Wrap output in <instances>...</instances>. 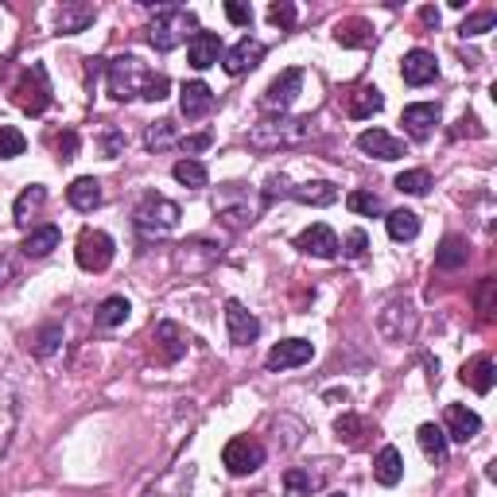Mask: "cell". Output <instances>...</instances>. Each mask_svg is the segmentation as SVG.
Masks as SVG:
<instances>
[{
  "label": "cell",
  "mask_w": 497,
  "mask_h": 497,
  "mask_svg": "<svg viewBox=\"0 0 497 497\" xmlns=\"http://www.w3.org/2000/svg\"><path fill=\"white\" fill-rule=\"evenodd\" d=\"M311 117H284V113H272L265 121H257L248 129V148L257 151H276V148H299L311 141Z\"/></svg>",
  "instance_id": "cell-1"
},
{
  "label": "cell",
  "mask_w": 497,
  "mask_h": 497,
  "mask_svg": "<svg viewBox=\"0 0 497 497\" xmlns=\"http://www.w3.org/2000/svg\"><path fill=\"white\" fill-rule=\"evenodd\" d=\"M195 32H199L195 12H187V8H179V5H160L156 8V20L148 24V44L168 54L179 44H187Z\"/></svg>",
  "instance_id": "cell-2"
},
{
  "label": "cell",
  "mask_w": 497,
  "mask_h": 497,
  "mask_svg": "<svg viewBox=\"0 0 497 497\" xmlns=\"http://www.w3.org/2000/svg\"><path fill=\"white\" fill-rule=\"evenodd\" d=\"M179 218H183V210H179L171 199L144 195L141 206H136V214H132V226L141 238H163V233H171L179 226Z\"/></svg>",
  "instance_id": "cell-3"
},
{
  "label": "cell",
  "mask_w": 497,
  "mask_h": 497,
  "mask_svg": "<svg viewBox=\"0 0 497 497\" xmlns=\"http://www.w3.org/2000/svg\"><path fill=\"white\" fill-rule=\"evenodd\" d=\"M105 78H109V93H113L117 102H132L144 93L151 71H148V63L136 59V54H117V59L109 63Z\"/></svg>",
  "instance_id": "cell-4"
},
{
  "label": "cell",
  "mask_w": 497,
  "mask_h": 497,
  "mask_svg": "<svg viewBox=\"0 0 497 497\" xmlns=\"http://www.w3.org/2000/svg\"><path fill=\"white\" fill-rule=\"evenodd\" d=\"M12 102H16L24 113H47L51 105V82H47V66L44 63H32L27 71L16 78V86H12Z\"/></svg>",
  "instance_id": "cell-5"
},
{
  "label": "cell",
  "mask_w": 497,
  "mask_h": 497,
  "mask_svg": "<svg viewBox=\"0 0 497 497\" xmlns=\"http://www.w3.org/2000/svg\"><path fill=\"white\" fill-rule=\"evenodd\" d=\"M416 326H420V315L408 299H393L389 307L377 315V330L389 342H412L416 338Z\"/></svg>",
  "instance_id": "cell-6"
},
{
  "label": "cell",
  "mask_w": 497,
  "mask_h": 497,
  "mask_svg": "<svg viewBox=\"0 0 497 497\" xmlns=\"http://www.w3.org/2000/svg\"><path fill=\"white\" fill-rule=\"evenodd\" d=\"M74 257H78V268L105 272L109 265H113V238H109V233H102V229H82V233H78Z\"/></svg>",
  "instance_id": "cell-7"
},
{
  "label": "cell",
  "mask_w": 497,
  "mask_h": 497,
  "mask_svg": "<svg viewBox=\"0 0 497 497\" xmlns=\"http://www.w3.org/2000/svg\"><path fill=\"white\" fill-rule=\"evenodd\" d=\"M222 463H226V471L233 478H245V474H253V471L265 466V447H260L257 439H248V435H238V439H229L226 443Z\"/></svg>",
  "instance_id": "cell-8"
},
{
  "label": "cell",
  "mask_w": 497,
  "mask_h": 497,
  "mask_svg": "<svg viewBox=\"0 0 497 497\" xmlns=\"http://www.w3.org/2000/svg\"><path fill=\"white\" fill-rule=\"evenodd\" d=\"M299 90H303V71L292 66V71H284L280 78L268 82V90L260 93V109H265V113H284V109H292V102L299 98Z\"/></svg>",
  "instance_id": "cell-9"
},
{
  "label": "cell",
  "mask_w": 497,
  "mask_h": 497,
  "mask_svg": "<svg viewBox=\"0 0 497 497\" xmlns=\"http://www.w3.org/2000/svg\"><path fill=\"white\" fill-rule=\"evenodd\" d=\"M315 357V346L307 338H284V342H276V346L268 350L265 357V365L272 373H280V369H296V365H307Z\"/></svg>",
  "instance_id": "cell-10"
},
{
  "label": "cell",
  "mask_w": 497,
  "mask_h": 497,
  "mask_svg": "<svg viewBox=\"0 0 497 497\" xmlns=\"http://www.w3.org/2000/svg\"><path fill=\"white\" fill-rule=\"evenodd\" d=\"M214 210H218V218H222L226 226H233V229H245V226H253V222H257V206L248 202L245 195H238L233 187H226L222 195H218Z\"/></svg>",
  "instance_id": "cell-11"
},
{
  "label": "cell",
  "mask_w": 497,
  "mask_h": 497,
  "mask_svg": "<svg viewBox=\"0 0 497 497\" xmlns=\"http://www.w3.org/2000/svg\"><path fill=\"white\" fill-rule=\"evenodd\" d=\"M226 326H229V342H233V346H248V342H257V335H260V319L245 307V303H238V299L226 303Z\"/></svg>",
  "instance_id": "cell-12"
},
{
  "label": "cell",
  "mask_w": 497,
  "mask_h": 497,
  "mask_svg": "<svg viewBox=\"0 0 497 497\" xmlns=\"http://www.w3.org/2000/svg\"><path fill=\"white\" fill-rule=\"evenodd\" d=\"M296 248L299 253H307V257H319V260H335L338 257V238H335V229L330 226L315 222L296 238Z\"/></svg>",
  "instance_id": "cell-13"
},
{
  "label": "cell",
  "mask_w": 497,
  "mask_h": 497,
  "mask_svg": "<svg viewBox=\"0 0 497 497\" xmlns=\"http://www.w3.org/2000/svg\"><path fill=\"white\" fill-rule=\"evenodd\" d=\"M260 59H265V44H260V39H248V35H245L238 47H229V51L222 54V66H226V74L241 78V74H248V71H257Z\"/></svg>",
  "instance_id": "cell-14"
},
{
  "label": "cell",
  "mask_w": 497,
  "mask_h": 497,
  "mask_svg": "<svg viewBox=\"0 0 497 497\" xmlns=\"http://www.w3.org/2000/svg\"><path fill=\"white\" fill-rule=\"evenodd\" d=\"M222 54H226L222 35H214V32H195V35H190L187 59H190V66H195V71H210V66L222 63Z\"/></svg>",
  "instance_id": "cell-15"
},
{
  "label": "cell",
  "mask_w": 497,
  "mask_h": 497,
  "mask_svg": "<svg viewBox=\"0 0 497 497\" xmlns=\"http://www.w3.org/2000/svg\"><path fill=\"white\" fill-rule=\"evenodd\" d=\"M400 78L408 82V86H427V82H435L439 78V63H435V54L432 51H408L404 54V63H400Z\"/></svg>",
  "instance_id": "cell-16"
},
{
  "label": "cell",
  "mask_w": 497,
  "mask_h": 497,
  "mask_svg": "<svg viewBox=\"0 0 497 497\" xmlns=\"http://www.w3.org/2000/svg\"><path fill=\"white\" fill-rule=\"evenodd\" d=\"M210 109H214V90L206 82H183V90H179V113L187 121H199Z\"/></svg>",
  "instance_id": "cell-17"
},
{
  "label": "cell",
  "mask_w": 497,
  "mask_h": 497,
  "mask_svg": "<svg viewBox=\"0 0 497 497\" xmlns=\"http://www.w3.org/2000/svg\"><path fill=\"white\" fill-rule=\"evenodd\" d=\"M357 148H362L365 156H377V160H400V156H408L404 141H396V136L385 132V129H365L362 136H357Z\"/></svg>",
  "instance_id": "cell-18"
},
{
  "label": "cell",
  "mask_w": 497,
  "mask_h": 497,
  "mask_svg": "<svg viewBox=\"0 0 497 497\" xmlns=\"http://www.w3.org/2000/svg\"><path fill=\"white\" fill-rule=\"evenodd\" d=\"M478 432H482L478 412H471L466 404H447V427H443L447 439H454V443H471Z\"/></svg>",
  "instance_id": "cell-19"
},
{
  "label": "cell",
  "mask_w": 497,
  "mask_h": 497,
  "mask_svg": "<svg viewBox=\"0 0 497 497\" xmlns=\"http://www.w3.org/2000/svg\"><path fill=\"white\" fill-rule=\"evenodd\" d=\"M16 416H20L16 385H12L8 377H0V454H5L8 443H12V432H16Z\"/></svg>",
  "instance_id": "cell-20"
},
{
  "label": "cell",
  "mask_w": 497,
  "mask_h": 497,
  "mask_svg": "<svg viewBox=\"0 0 497 497\" xmlns=\"http://www.w3.org/2000/svg\"><path fill=\"white\" fill-rule=\"evenodd\" d=\"M151 338H156V357L163 365H175L187 354V335L175 323H156V335Z\"/></svg>",
  "instance_id": "cell-21"
},
{
  "label": "cell",
  "mask_w": 497,
  "mask_h": 497,
  "mask_svg": "<svg viewBox=\"0 0 497 497\" xmlns=\"http://www.w3.org/2000/svg\"><path fill=\"white\" fill-rule=\"evenodd\" d=\"M400 124L408 129L412 141H427V136H432V129L439 124V105H432V102L408 105V109H404V117H400Z\"/></svg>",
  "instance_id": "cell-22"
},
{
  "label": "cell",
  "mask_w": 497,
  "mask_h": 497,
  "mask_svg": "<svg viewBox=\"0 0 497 497\" xmlns=\"http://www.w3.org/2000/svg\"><path fill=\"white\" fill-rule=\"evenodd\" d=\"M385 109V93L377 90V86H354L350 90V98H346V113L354 117V121H365V117H373V113H381Z\"/></svg>",
  "instance_id": "cell-23"
},
{
  "label": "cell",
  "mask_w": 497,
  "mask_h": 497,
  "mask_svg": "<svg viewBox=\"0 0 497 497\" xmlns=\"http://www.w3.org/2000/svg\"><path fill=\"white\" fill-rule=\"evenodd\" d=\"M463 381L471 385V389H474L478 396H486V393L493 389V381H497V365H493V357H490V354L471 357V362L463 365Z\"/></svg>",
  "instance_id": "cell-24"
},
{
  "label": "cell",
  "mask_w": 497,
  "mask_h": 497,
  "mask_svg": "<svg viewBox=\"0 0 497 497\" xmlns=\"http://www.w3.org/2000/svg\"><path fill=\"white\" fill-rule=\"evenodd\" d=\"M373 39H377V32H373V24L365 16H350L335 27V44L342 47H373Z\"/></svg>",
  "instance_id": "cell-25"
},
{
  "label": "cell",
  "mask_w": 497,
  "mask_h": 497,
  "mask_svg": "<svg viewBox=\"0 0 497 497\" xmlns=\"http://www.w3.org/2000/svg\"><path fill=\"white\" fill-rule=\"evenodd\" d=\"M66 199H71L74 210L90 214V210H98V206H102V183L93 175H82V179H74V183L66 187Z\"/></svg>",
  "instance_id": "cell-26"
},
{
  "label": "cell",
  "mask_w": 497,
  "mask_h": 497,
  "mask_svg": "<svg viewBox=\"0 0 497 497\" xmlns=\"http://www.w3.org/2000/svg\"><path fill=\"white\" fill-rule=\"evenodd\" d=\"M373 478L381 482V486H396L400 478H404V459H400L396 447H381L377 459H373Z\"/></svg>",
  "instance_id": "cell-27"
},
{
  "label": "cell",
  "mask_w": 497,
  "mask_h": 497,
  "mask_svg": "<svg viewBox=\"0 0 497 497\" xmlns=\"http://www.w3.org/2000/svg\"><path fill=\"white\" fill-rule=\"evenodd\" d=\"M44 202H47V187H39V183L24 187V195L16 199V206H12V222H16V226H27L39 210H44Z\"/></svg>",
  "instance_id": "cell-28"
},
{
  "label": "cell",
  "mask_w": 497,
  "mask_h": 497,
  "mask_svg": "<svg viewBox=\"0 0 497 497\" xmlns=\"http://www.w3.org/2000/svg\"><path fill=\"white\" fill-rule=\"evenodd\" d=\"M287 199H296L303 206H330V202H338V187L326 183V179H315V183L292 187V195H287Z\"/></svg>",
  "instance_id": "cell-29"
},
{
  "label": "cell",
  "mask_w": 497,
  "mask_h": 497,
  "mask_svg": "<svg viewBox=\"0 0 497 497\" xmlns=\"http://www.w3.org/2000/svg\"><path fill=\"white\" fill-rule=\"evenodd\" d=\"M93 16H98V8H93V5H63L59 8V32L63 35L86 32V27L93 24Z\"/></svg>",
  "instance_id": "cell-30"
},
{
  "label": "cell",
  "mask_w": 497,
  "mask_h": 497,
  "mask_svg": "<svg viewBox=\"0 0 497 497\" xmlns=\"http://www.w3.org/2000/svg\"><path fill=\"white\" fill-rule=\"evenodd\" d=\"M59 238H63V233H59V226H39V229H32V233H27L20 248H24V257L39 260V257H47L51 248H59Z\"/></svg>",
  "instance_id": "cell-31"
},
{
  "label": "cell",
  "mask_w": 497,
  "mask_h": 497,
  "mask_svg": "<svg viewBox=\"0 0 497 497\" xmlns=\"http://www.w3.org/2000/svg\"><path fill=\"white\" fill-rule=\"evenodd\" d=\"M466 257H471V248H466L463 238H443V245L435 248V268L439 272H459L466 265Z\"/></svg>",
  "instance_id": "cell-32"
},
{
  "label": "cell",
  "mask_w": 497,
  "mask_h": 497,
  "mask_svg": "<svg viewBox=\"0 0 497 497\" xmlns=\"http://www.w3.org/2000/svg\"><path fill=\"white\" fill-rule=\"evenodd\" d=\"M129 311H132V303L124 299V296H109L98 303V311H93V323H98L102 330H113L121 326L124 319H129Z\"/></svg>",
  "instance_id": "cell-33"
},
{
  "label": "cell",
  "mask_w": 497,
  "mask_h": 497,
  "mask_svg": "<svg viewBox=\"0 0 497 497\" xmlns=\"http://www.w3.org/2000/svg\"><path fill=\"white\" fill-rule=\"evenodd\" d=\"M416 439H420L424 454H427V459H432L435 466H443V463H447V435H443V427H435V424H420Z\"/></svg>",
  "instance_id": "cell-34"
},
{
  "label": "cell",
  "mask_w": 497,
  "mask_h": 497,
  "mask_svg": "<svg viewBox=\"0 0 497 497\" xmlns=\"http://www.w3.org/2000/svg\"><path fill=\"white\" fill-rule=\"evenodd\" d=\"M385 226H389V238H393V241H416V233H420V214H412V210H393L389 218H385Z\"/></svg>",
  "instance_id": "cell-35"
},
{
  "label": "cell",
  "mask_w": 497,
  "mask_h": 497,
  "mask_svg": "<svg viewBox=\"0 0 497 497\" xmlns=\"http://www.w3.org/2000/svg\"><path fill=\"white\" fill-rule=\"evenodd\" d=\"M171 175H175L183 187H190V190H199V187L210 183V171H206L202 160H179L175 168H171Z\"/></svg>",
  "instance_id": "cell-36"
},
{
  "label": "cell",
  "mask_w": 497,
  "mask_h": 497,
  "mask_svg": "<svg viewBox=\"0 0 497 497\" xmlns=\"http://www.w3.org/2000/svg\"><path fill=\"white\" fill-rule=\"evenodd\" d=\"M335 435L342 439V443H350V447H362L365 420H362V416H354V412H342V416L335 420Z\"/></svg>",
  "instance_id": "cell-37"
},
{
  "label": "cell",
  "mask_w": 497,
  "mask_h": 497,
  "mask_svg": "<svg viewBox=\"0 0 497 497\" xmlns=\"http://www.w3.org/2000/svg\"><path fill=\"white\" fill-rule=\"evenodd\" d=\"M315 478L303 471V466H287L284 471V497H311Z\"/></svg>",
  "instance_id": "cell-38"
},
{
  "label": "cell",
  "mask_w": 497,
  "mask_h": 497,
  "mask_svg": "<svg viewBox=\"0 0 497 497\" xmlns=\"http://www.w3.org/2000/svg\"><path fill=\"white\" fill-rule=\"evenodd\" d=\"M396 190H400V195H427V190H432V175H427L424 168L400 171L396 175Z\"/></svg>",
  "instance_id": "cell-39"
},
{
  "label": "cell",
  "mask_w": 497,
  "mask_h": 497,
  "mask_svg": "<svg viewBox=\"0 0 497 497\" xmlns=\"http://www.w3.org/2000/svg\"><path fill=\"white\" fill-rule=\"evenodd\" d=\"M24 148H27L24 132L12 129V124H0V160H16L24 156Z\"/></svg>",
  "instance_id": "cell-40"
},
{
  "label": "cell",
  "mask_w": 497,
  "mask_h": 497,
  "mask_svg": "<svg viewBox=\"0 0 497 497\" xmlns=\"http://www.w3.org/2000/svg\"><path fill=\"white\" fill-rule=\"evenodd\" d=\"M497 27V12H474V16H466L463 27H459V35L463 39H474V35H486Z\"/></svg>",
  "instance_id": "cell-41"
},
{
  "label": "cell",
  "mask_w": 497,
  "mask_h": 497,
  "mask_svg": "<svg viewBox=\"0 0 497 497\" xmlns=\"http://www.w3.org/2000/svg\"><path fill=\"white\" fill-rule=\"evenodd\" d=\"M144 144H148L151 151L171 148V144H175V124H171V121H156V124H151V129L144 132Z\"/></svg>",
  "instance_id": "cell-42"
},
{
  "label": "cell",
  "mask_w": 497,
  "mask_h": 497,
  "mask_svg": "<svg viewBox=\"0 0 497 497\" xmlns=\"http://www.w3.org/2000/svg\"><path fill=\"white\" fill-rule=\"evenodd\" d=\"M346 206L354 214H365V218H377V214H385V206H381V199L373 195V190H354V195L346 199Z\"/></svg>",
  "instance_id": "cell-43"
},
{
  "label": "cell",
  "mask_w": 497,
  "mask_h": 497,
  "mask_svg": "<svg viewBox=\"0 0 497 497\" xmlns=\"http://www.w3.org/2000/svg\"><path fill=\"white\" fill-rule=\"evenodd\" d=\"M59 342H63V326L59 323H51V326H44V330H39V338H35V354L39 357H51L54 350H59Z\"/></svg>",
  "instance_id": "cell-44"
},
{
  "label": "cell",
  "mask_w": 497,
  "mask_h": 497,
  "mask_svg": "<svg viewBox=\"0 0 497 497\" xmlns=\"http://www.w3.org/2000/svg\"><path fill=\"white\" fill-rule=\"evenodd\" d=\"M102 148H105V160H117L124 151V132L113 129V124H105V129H102Z\"/></svg>",
  "instance_id": "cell-45"
},
{
  "label": "cell",
  "mask_w": 497,
  "mask_h": 497,
  "mask_svg": "<svg viewBox=\"0 0 497 497\" xmlns=\"http://www.w3.org/2000/svg\"><path fill=\"white\" fill-rule=\"evenodd\" d=\"M168 90H171V82H168V74H151V78H148V86H144V93H141V98H144V102H163V98H168Z\"/></svg>",
  "instance_id": "cell-46"
},
{
  "label": "cell",
  "mask_w": 497,
  "mask_h": 497,
  "mask_svg": "<svg viewBox=\"0 0 497 497\" xmlns=\"http://www.w3.org/2000/svg\"><path fill=\"white\" fill-rule=\"evenodd\" d=\"M268 20H272L276 27H284V32H287V27L296 24V5H287V0H280V5H272V8H268Z\"/></svg>",
  "instance_id": "cell-47"
},
{
  "label": "cell",
  "mask_w": 497,
  "mask_h": 497,
  "mask_svg": "<svg viewBox=\"0 0 497 497\" xmlns=\"http://www.w3.org/2000/svg\"><path fill=\"white\" fill-rule=\"evenodd\" d=\"M478 311H482V323H490L493 319V280L486 276L478 287Z\"/></svg>",
  "instance_id": "cell-48"
},
{
  "label": "cell",
  "mask_w": 497,
  "mask_h": 497,
  "mask_svg": "<svg viewBox=\"0 0 497 497\" xmlns=\"http://www.w3.org/2000/svg\"><path fill=\"white\" fill-rule=\"evenodd\" d=\"M342 253H346L350 260H357V257H365V248H369V238H365V229H354L350 238H346V245H338Z\"/></svg>",
  "instance_id": "cell-49"
},
{
  "label": "cell",
  "mask_w": 497,
  "mask_h": 497,
  "mask_svg": "<svg viewBox=\"0 0 497 497\" xmlns=\"http://www.w3.org/2000/svg\"><path fill=\"white\" fill-rule=\"evenodd\" d=\"M54 148H59V160H74L78 156V132L74 129H66L54 136Z\"/></svg>",
  "instance_id": "cell-50"
},
{
  "label": "cell",
  "mask_w": 497,
  "mask_h": 497,
  "mask_svg": "<svg viewBox=\"0 0 497 497\" xmlns=\"http://www.w3.org/2000/svg\"><path fill=\"white\" fill-rule=\"evenodd\" d=\"M292 195V183H287L284 175H272L268 183H265V202H272V199H287Z\"/></svg>",
  "instance_id": "cell-51"
},
{
  "label": "cell",
  "mask_w": 497,
  "mask_h": 497,
  "mask_svg": "<svg viewBox=\"0 0 497 497\" xmlns=\"http://www.w3.org/2000/svg\"><path fill=\"white\" fill-rule=\"evenodd\" d=\"M226 16H229V24L248 27V24H253V8H248V5H238V0H229V5H226Z\"/></svg>",
  "instance_id": "cell-52"
},
{
  "label": "cell",
  "mask_w": 497,
  "mask_h": 497,
  "mask_svg": "<svg viewBox=\"0 0 497 497\" xmlns=\"http://www.w3.org/2000/svg\"><path fill=\"white\" fill-rule=\"evenodd\" d=\"M210 141L214 136L210 132H199V136H187V141H179V148L187 151V156H195V151H202V148H210Z\"/></svg>",
  "instance_id": "cell-53"
},
{
  "label": "cell",
  "mask_w": 497,
  "mask_h": 497,
  "mask_svg": "<svg viewBox=\"0 0 497 497\" xmlns=\"http://www.w3.org/2000/svg\"><path fill=\"white\" fill-rule=\"evenodd\" d=\"M12 276H16V265H12V257H0V287H8Z\"/></svg>",
  "instance_id": "cell-54"
},
{
  "label": "cell",
  "mask_w": 497,
  "mask_h": 497,
  "mask_svg": "<svg viewBox=\"0 0 497 497\" xmlns=\"http://www.w3.org/2000/svg\"><path fill=\"white\" fill-rule=\"evenodd\" d=\"M424 27H439V8H420Z\"/></svg>",
  "instance_id": "cell-55"
},
{
  "label": "cell",
  "mask_w": 497,
  "mask_h": 497,
  "mask_svg": "<svg viewBox=\"0 0 497 497\" xmlns=\"http://www.w3.org/2000/svg\"><path fill=\"white\" fill-rule=\"evenodd\" d=\"M326 400H335V404L342 400V404H346V400H350V393H346V389H330V393H326Z\"/></svg>",
  "instance_id": "cell-56"
},
{
  "label": "cell",
  "mask_w": 497,
  "mask_h": 497,
  "mask_svg": "<svg viewBox=\"0 0 497 497\" xmlns=\"http://www.w3.org/2000/svg\"><path fill=\"white\" fill-rule=\"evenodd\" d=\"M330 497H346V493H330Z\"/></svg>",
  "instance_id": "cell-57"
}]
</instances>
